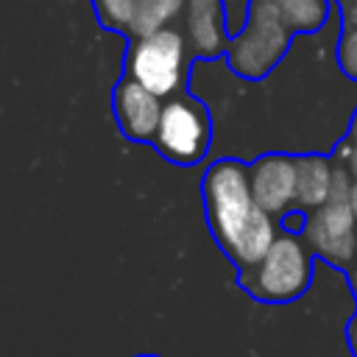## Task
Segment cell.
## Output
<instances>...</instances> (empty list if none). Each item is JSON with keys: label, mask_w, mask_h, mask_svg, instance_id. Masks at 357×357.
<instances>
[{"label": "cell", "mask_w": 357, "mask_h": 357, "mask_svg": "<svg viewBox=\"0 0 357 357\" xmlns=\"http://www.w3.org/2000/svg\"><path fill=\"white\" fill-rule=\"evenodd\" d=\"M204 204L218 245L240 271L257 265L279 237L273 215L254 201L248 167L234 159H220L206 170Z\"/></svg>", "instance_id": "obj_1"}, {"label": "cell", "mask_w": 357, "mask_h": 357, "mask_svg": "<svg viewBox=\"0 0 357 357\" xmlns=\"http://www.w3.org/2000/svg\"><path fill=\"white\" fill-rule=\"evenodd\" d=\"M310 282H312L310 245L301 243L293 231H282L257 265L240 271L243 290L262 304H290L307 293Z\"/></svg>", "instance_id": "obj_2"}, {"label": "cell", "mask_w": 357, "mask_h": 357, "mask_svg": "<svg viewBox=\"0 0 357 357\" xmlns=\"http://www.w3.org/2000/svg\"><path fill=\"white\" fill-rule=\"evenodd\" d=\"M128 78L142 84L159 98H170L187 78V39L181 31L165 25L148 36L134 39L128 47Z\"/></svg>", "instance_id": "obj_3"}, {"label": "cell", "mask_w": 357, "mask_h": 357, "mask_svg": "<svg viewBox=\"0 0 357 357\" xmlns=\"http://www.w3.org/2000/svg\"><path fill=\"white\" fill-rule=\"evenodd\" d=\"M290 45V28L268 0H254L251 14L229 47V64L243 78L268 75Z\"/></svg>", "instance_id": "obj_4"}, {"label": "cell", "mask_w": 357, "mask_h": 357, "mask_svg": "<svg viewBox=\"0 0 357 357\" xmlns=\"http://www.w3.org/2000/svg\"><path fill=\"white\" fill-rule=\"evenodd\" d=\"M153 142L167 159L178 165L201 162L212 142V123L206 106L190 95L170 98L162 109V120Z\"/></svg>", "instance_id": "obj_5"}, {"label": "cell", "mask_w": 357, "mask_h": 357, "mask_svg": "<svg viewBox=\"0 0 357 357\" xmlns=\"http://www.w3.org/2000/svg\"><path fill=\"white\" fill-rule=\"evenodd\" d=\"M304 243L332 265H349L357 257V218L349 201H326L304 218Z\"/></svg>", "instance_id": "obj_6"}, {"label": "cell", "mask_w": 357, "mask_h": 357, "mask_svg": "<svg viewBox=\"0 0 357 357\" xmlns=\"http://www.w3.org/2000/svg\"><path fill=\"white\" fill-rule=\"evenodd\" d=\"M251 192L268 215H287L296 206V159L287 153H268L251 167Z\"/></svg>", "instance_id": "obj_7"}, {"label": "cell", "mask_w": 357, "mask_h": 357, "mask_svg": "<svg viewBox=\"0 0 357 357\" xmlns=\"http://www.w3.org/2000/svg\"><path fill=\"white\" fill-rule=\"evenodd\" d=\"M162 98L137 84L134 78H123L114 89V117L126 137L131 139H153L162 120Z\"/></svg>", "instance_id": "obj_8"}, {"label": "cell", "mask_w": 357, "mask_h": 357, "mask_svg": "<svg viewBox=\"0 0 357 357\" xmlns=\"http://www.w3.org/2000/svg\"><path fill=\"white\" fill-rule=\"evenodd\" d=\"M226 14L220 0H187V39L198 56H218L226 47Z\"/></svg>", "instance_id": "obj_9"}, {"label": "cell", "mask_w": 357, "mask_h": 357, "mask_svg": "<svg viewBox=\"0 0 357 357\" xmlns=\"http://www.w3.org/2000/svg\"><path fill=\"white\" fill-rule=\"evenodd\" d=\"M332 170L335 165L321 153L296 159V206L298 209H315L329 201Z\"/></svg>", "instance_id": "obj_10"}, {"label": "cell", "mask_w": 357, "mask_h": 357, "mask_svg": "<svg viewBox=\"0 0 357 357\" xmlns=\"http://www.w3.org/2000/svg\"><path fill=\"white\" fill-rule=\"evenodd\" d=\"M290 31H318L326 22L329 0H268Z\"/></svg>", "instance_id": "obj_11"}, {"label": "cell", "mask_w": 357, "mask_h": 357, "mask_svg": "<svg viewBox=\"0 0 357 357\" xmlns=\"http://www.w3.org/2000/svg\"><path fill=\"white\" fill-rule=\"evenodd\" d=\"M184 3L187 0H134V20L128 25V33L139 39L165 28L184 8Z\"/></svg>", "instance_id": "obj_12"}, {"label": "cell", "mask_w": 357, "mask_h": 357, "mask_svg": "<svg viewBox=\"0 0 357 357\" xmlns=\"http://www.w3.org/2000/svg\"><path fill=\"white\" fill-rule=\"evenodd\" d=\"M92 3H95V11L103 25L128 31V25L134 20V0H92Z\"/></svg>", "instance_id": "obj_13"}, {"label": "cell", "mask_w": 357, "mask_h": 357, "mask_svg": "<svg viewBox=\"0 0 357 357\" xmlns=\"http://www.w3.org/2000/svg\"><path fill=\"white\" fill-rule=\"evenodd\" d=\"M223 3V14H226V31L229 33H240V28L245 25L254 0H220Z\"/></svg>", "instance_id": "obj_14"}, {"label": "cell", "mask_w": 357, "mask_h": 357, "mask_svg": "<svg viewBox=\"0 0 357 357\" xmlns=\"http://www.w3.org/2000/svg\"><path fill=\"white\" fill-rule=\"evenodd\" d=\"M337 59H340V67H343L351 78H357V25L343 33L340 47H337Z\"/></svg>", "instance_id": "obj_15"}, {"label": "cell", "mask_w": 357, "mask_h": 357, "mask_svg": "<svg viewBox=\"0 0 357 357\" xmlns=\"http://www.w3.org/2000/svg\"><path fill=\"white\" fill-rule=\"evenodd\" d=\"M351 187H354V176L349 173V167H346V165H335L329 201H349V198H351Z\"/></svg>", "instance_id": "obj_16"}, {"label": "cell", "mask_w": 357, "mask_h": 357, "mask_svg": "<svg viewBox=\"0 0 357 357\" xmlns=\"http://www.w3.org/2000/svg\"><path fill=\"white\" fill-rule=\"evenodd\" d=\"M343 20L349 28L357 25V0H343Z\"/></svg>", "instance_id": "obj_17"}, {"label": "cell", "mask_w": 357, "mask_h": 357, "mask_svg": "<svg viewBox=\"0 0 357 357\" xmlns=\"http://www.w3.org/2000/svg\"><path fill=\"white\" fill-rule=\"evenodd\" d=\"M346 340H349V349H351V354L357 357V315L351 318V324L346 326Z\"/></svg>", "instance_id": "obj_18"}, {"label": "cell", "mask_w": 357, "mask_h": 357, "mask_svg": "<svg viewBox=\"0 0 357 357\" xmlns=\"http://www.w3.org/2000/svg\"><path fill=\"white\" fill-rule=\"evenodd\" d=\"M349 142H351V156H349L346 167H349V173H351V176H354V181H357V139H351V137H349Z\"/></svg>", "instance_id": "obj_19"}, {"label": "cell", "mask_w": 357, "mask_h": 357, "mask_svg": "<svg viewBox=\"0 0 357 357\" xmlns=\"http://www.w3.org/2000/svg\"><path fill=\"white\" fill-rule=\"evenodd\" d=\"M349 204H351V209H354V218H357V181H354V187H351V198H349Z\"/></svg>", "instance_id": "obj_20"}, {"label": "cell", "mask_w": 357, "mask_h": 357, "mask_svg": "<svg viewBox=\"0 0 357 357\" xmlns=\"http://www.w3.org/2000/svg\"><path fill=\"white\" fill-rule=\"evenodd\" d=\"M351 287H354V296H357V265H354V271H351Z\"/></svg>", "instance_id": "obj_21"}, {"label": "cell", "mask_w": 357, "mask_h": 357, "mask_svg": "<svg viewBox=\"0 0 357 357\" xmlns=\"http://www.w3.org/2000/svg\"><path fill=\"white\" fill-rule=\"evenodd\" d=\"M134 357H159V354H134Z\"/></svg>", "instance_id": "obj_22"}]
</instances>
